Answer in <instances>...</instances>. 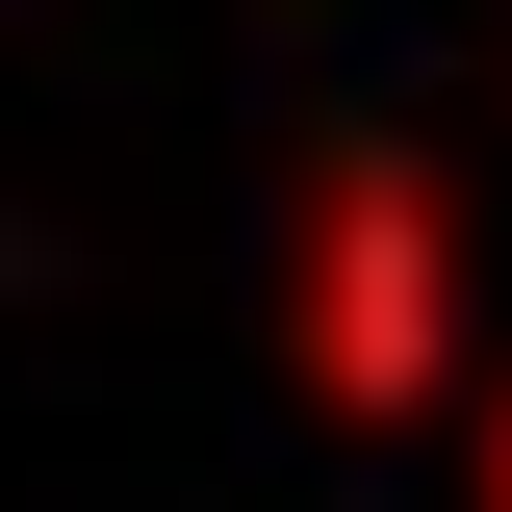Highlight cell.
<instances>
[{
	"label": "cell",
	"mask_w": 512,
	"mask_h": 512,
	"mask_svg": "<svg viewBox=\"0 0 512 512\" xmlns=\"http://www.w3.org/2000/svg\"><path fill=\"white\" fill-rule=\"evenodd\" d=\"M461 359H487V282H461V205L410 128H333L308 180H282V384H308L333 436H436Z\"/></svg>",
	"instance_id": "cell-1"
},
{
	"label": "cell",
	"mask_w": 512,
	"mask_h": 512,
	"mask_svg": "<svg viewBox=\"0 0 512 512\" xmlns=\"http://www.w3.org/2000/svg\"><path fill=\"white\" fill-rule=\"evenodd\" d=\"M461 487H487V512H512V384H487V436H461Z\"/></svg>",
	"instance_id": "cell-2"
}]
</instances>
